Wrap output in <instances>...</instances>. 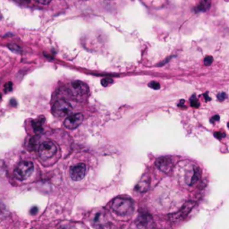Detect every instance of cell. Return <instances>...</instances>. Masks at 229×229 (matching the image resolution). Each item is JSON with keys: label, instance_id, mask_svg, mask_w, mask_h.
<instances>
[{"label": "cell", "instance_id": "3", "mask_svg": "<svg viewBox=\"0 0 229 229\" xmlns=\"http://www.w3.org/2000/svg\"><path fill=\"white\" fill-rule=\"evenodd\" d=\"M73 108L70 103L67 101H65L64 100H57L52 108V113L56 116V117H64L72 112Z\"/></svg>", "mask_w": 229, "mask_h": 229}, {"label": "cell", "instance_id": "20", "mask_svg": "<svg viewBox=\"0 0 229 229\" xmlns=\"http://www.w3.org/2000/svg\"><path fill=\"white\" fill-rule=\"evenodd\" d=\"M212 62H213V58L210 56H207L204 58V64L205 65H210L212 64Z\"/></svg>", "mask_w": 229, "mask_h": 229}, {"label": "cell", "instance_id": "15", "mask_svg": "<svg viewBox=\"0 0 229 229\" xmlns=\"http://www.w3.org/2000/svg\"><path fill=\"white\" fill-rule=\"evenodd\" d=\"M190 103H191V106L192 108H199V106H200V102H199V100H197L196 96H192V97L191 98Z\"/></svg>", "mask_w": 229, "mask_h": 229}, {"label": "cell", "instance_id": "4", "mask_svg": "<svg viewBox=\"0 0 229 229\" xmlns=\"http://www.w3.org/2000/svg\"><path fill=\"white\" fill-rule=\"evenodd\" d=\"M193 207H194V202H186L181 208V209L179 211H177L176 213H173V214H170L168 216V218H169L170 222L171 223H178V222L183 221L187 217V215L191 211Z\"/></svg>", "mask_w": 229, "mask_h": 229}, {"label": "cell", "instance_id": "25", "mask_svg": "<svg viewBox=\"0 0 229 229\" xmlns=\"http://www.w3.org/2000/svg\"><path fill=\"white\" fill-rule=\"evenodd\" d=\"M37 212H38V208H37V207H34V208H32V209H30V213H31L32 215L36 214Z\"/></svg>", "mask_w": 229, "mask_h": 229}, {"label": "cell", "instance_id": "27", "mask_svg": "<svg viewBox=\"0 0 229 229\" xmlns=\"http://www.w3.org/2000/svg\"><path fill=\"white\" fill-rule=\"evenodd\" d=\"M16 1H18L20 3H29L30 0H16Z\"/></svg>", "mask_w": 229, "mask_h": 229}, {"label": "cell", "instance_id": "28", "mask_svg": "<svg viewBox=\"0 0 229 229\" xmlns=\"http://www.w3.org/2000/svg\"><path fill=\"white\" fill-rule=\"evenodd\" d=\"M178 107H184V100H181L180 103L178 104Z\"/></svg>", "mask_w": 229, "mask_h": 229}, {"label": "cell", "instance_id": "16", "mask_svg": "<svg viewBox=\"0 0 229 229\" xmlns=\"http://www.w3.org/2000/svg\"><path fill=\"white\" fill-rule=\"evenodd\" d=\"M100 82H101V85H102V86L108 87V86H109L111 83H113V80H112L111 78H103Z\"/></svg>", "mask_w": 229, "mask_h": 229}, {"label": "cell", "instance_id": "19", "mask_svg": "<svg viewBox=\"0 0 229 229\" xmlns=\"http://www.w3.org/2000/svg\"><path fill=\"white\" fill-rule=\"evenodd\" d=\"M149 87L153 89V90H158L160 88V84L157 82H151L149 83Z\"/></svg>", "mask_w": 229, "mask_h": 229}, {"label": "cell", "instance_id": "6", "mask_svg": "<svg viewBox=\"0 0 229 229\" xmlns=\"http://www.w3.org/2000/svg\"><path fill=\"white\" fill-rule=\"evenodd\" d=\"M156 167L163 173L168 174L174 168V160L171 157H160L156 161Z\"/></svg>", "mask_w": 229, "mask_h": 229}, {"label": "cell", "instance_id": "13", "mask_svg": "<svg viewBox=\"0 0 229 229\" xmlns=\"http://www.w3.org/2000/svg\"><path fill=\"white\" fill-rule=\"evenodd\" d=\"M210 7V1L209 0H202L199 6L196 8L198 12H205Z\"/></svg>", "mask_w": 229, "mask_h": 229}, {"label": "cell", "instance_id": "5", "mask_svg": "<svg viewBox=\"0 0 229 229\" xmlns=\"http://www.w3.org/2000/svg\"><path fill=\"white\" fill-rule=\"evenodd\" d=\"M56 150H57V149H56V146L54 142H44L39 146L38 154H39V157L40 158L48 159L56 154Z\"/></svg>", "mask_w": 229, "mask_h": 229}, {"label": "cell", "instance_id": "30", "mask_svg": "<svg viewBox=\"0 0 229 229\" xmlns=\"http://www.w3.org/2000/svg\"><path fill=\"white\" fill-rule=\"evenodd\" d=\"M227 126H228V128H229V123L227 124Z\"/></svg>", "mask_w": 229, "mask_h": 229}, {"label": "cell", "instance_id": "12", "mask_svg": "<svg viewBox=\"0 0 229 229\" xmlns=\"http://www.w3.org/2000/svg\"><path fill=\"white\" fill-rule=\"evenodd\" d=\"M43 124H44V118L32 121V127H33V132L35 134H40L43 132Z\"/></svg>", "mask_w": 229, "mask_h": 229}, {"label": "cell", "instance_id": "22", "mask_svg": "<svg viewBox=\"0 0 229 229\" xmlns=\"http://www.w3.org/2000/svg\"><path fill=\"white\" fill-rule=\"evenodd\" d=\"M214 136L217 139H222V138H225V133H222V132H217L215 133Z\"/></svg>", "mask_w": 229, "mask_h": 229}, {"label": "cell", "instance_id": "29", "mask_svg": "<svg viewBox=\"0 0 229 229\" xmlns=\"http://www.w3.org/2000/svg\"><path fill=\"white\" fill-rule=\"evenodd\" d=\"M10 103H11V104H13L14 106H15V105H16V102H15V100H12Z\"/></svg>", "mask_w": 229, "mask_h": 229}, {"label": "cell", "instance_id": "24", "mask_svg": "<svg viewBox=\"0 0 229 229\" xmlns=\"http://www.w3.org/2000/svg\"><path fill=\"white\" fill-rule=\"evenodd\" d=\"M218 120H219V116H218L217 115H216V116H214L213 117H211V118H210V122H211V123L217 122Z\"/></svg>", "mask_w": 229, "mask_h": 229}, {"label": "cell", "instance_id": "23", "mask_svg": "<svg viewBox=\"0 0 229 229\" xmlns=\"http://www.w3.org/2000/svg\"><path fill=\"white\" fill-rule=\"evenodd\" d=\"M35 1L41 5H48L51 2V0H35Z\"/></svg>", "mask_w": 229, "mask_h": 229}, {"label": "cell", "instance_id": "14", "mask_svg": "<svg viewBox=\"0 0 229 229\" xmlns=\"http://www.w3.org/2000/svg\"><path fill=\"white\" fill-rule=\"evenodd\" d=\"M201 177V174H200V170L198 168H196L192 174V176H191V182H190V185H193L194 183H196L199 179Z\"/></svg>", "mask_w": 229, "mask_h": 229}, {"label": "cell", "instance_id": "26", "mask_svg": "<svg viewBox=\"0 0 229 229\" xmlns=\"http://www.w3.org/2000/svg\"><path fill=\"white\" fill-rule=\"evenodd\" d=\"M204 98H205V100H206V101H209L210 100V98H209V94H208V92H206V93H204Z\"/></svg>", "mask_w": 229, "mask_h": 229}, {"label": "cell", "instance_id": "9", "mask_svg": "<svg viewBox=\"0 0 229 229\" xmlns=\"http://www.w3.org/2000/svg\"><path fill=\"white\" fill-rule=\"evenodd\" d=\"M137 225L139 227H151L153 226V220L150 214L147 213H142L138 217L136 220Z\"/></svg>", "mask_w": 229, "mask_h": 229}, {"label": "cell", "instance_id": "1", "mask_svg": "<svg viewBox=\"0 0 229 229\" xmlns=\"http://www.w3.org/2000/svg\"><path fill=\"white\" fill-rule=\"evenodd\" d=\"M112 209L121 216H125L133 211V202L125 198H116L111 204Z\"/></svg>", "mask_w": 229, "mask_h": 229}, {"label": "cell", "instance_id": "11", "mask_svg": "<svg viewBox=\"0 0 229 229\" xmlns=\"http://www.w3.org/2000/svg\"><path fill=\"white\" fill-rule=\"evenodd\" d=\"M72 87H73L74 91L78 95H84L89 91L88 86L85 83H83L82 82H80V81L74 82L72 83Z\"/></svg>", "mask_w": 229, "mask_h": 229}, {"label": "cell", "instance_id": "8", "mask_svg": "<svg viewBox=\"0 0 229 229\" xmlns=\"http://www.w3.org/2000/svg\"><path fill=\"white\" fill-rule=\"evenodd\" d=\"M86 174V166L84 164H78L73 167L70 170L71 178L74 181L82 180Z\"/></svg>", "mask_w": 229, "mask_h": 229}, {"label": "cell", "instance_id": "21", "mask_svg": "<svg viewBox=\"0 0 229 229\" xmlns=\"http://www.w3.org/2000/svg\"><path fill=\"white\" fill-rule=\"evenodd\" d=\"M226 99V95H225V93H224V92H220V93H218L217 94V100H219V101H223V100H225Z\"/></svg>", "mask_w": 229, "mask_h": 229}, {"label": "cell", "instance_id": "10", "mask_svg": "<svg viewBox=\"0 0 229 229\" xmlns=\"http://www.w3.org/2000/svg\"><path fill=\"white\" fill-rule=\"evenodd\" d=\"M150 184V178L149 175H144L142 179L139 181L137 185L135 186V191H137L140 193H143L148 191Z\"/></svg>", "mask_w": 229, "mask_h": 229}, {"label": "cell", "instance_id": "2", "mask_svg": "<svg viewBox=\"0 0 229 229\" xmlns=\"http://www.w3.org/2000/svg\"><path fill=\"white\" fill-rule=\"evenodd\" d=\"M34 166L33 163L30 161H22L19 163L18 166L14 169V176L20 181H23L30 176L33 172Z\"/></svg>", "mask_w": 229, "mask_h": 229}, {"label": "cell", "instance_id": "17", "mask_svg": "<svg viewBox=\"0 0 229 229\" xmlns=\"http://www.w3.org/2000/svg\"><path fill=\"white\" fill-rule=\"evenodd\" d=\"M8 48L10 49V50H12L13 52H15V53H21L22 52V50H21V48H20V47H18L17 45H15V44H11V45H8Z\"/></svg>", "mask_w": 229, "mask_h": 229}, {"label": "cell", "instance_id": "18", "mask_svg": "<svg viewBox=\"0 0 229 229\" xmlns=\"http://www.w3.org/2000/svg\"><path fill=\"white\" fill-rule=\"evenodd\" d=\"M13 90V83L11 82H7L5 85H4V91L5 93H8Z\"/></svg>", "mask_w": 229, "mask_h": 229}, {"label": "cell", "instance_id": "7", "mask_svg": "<svg viewBox=\"0 0 229 229\" xmlns=\"http://www.w3.org/2000/svg\"><path fill=\"white\" fill-rule=\"evenodd\" d=\"M82 120H83L82 114L81 113L73 114L65 118L64 124L67 129H75L82 123Z\"/></svg>", "mask_w": 229, "mask_h": 229}]
</instances>
